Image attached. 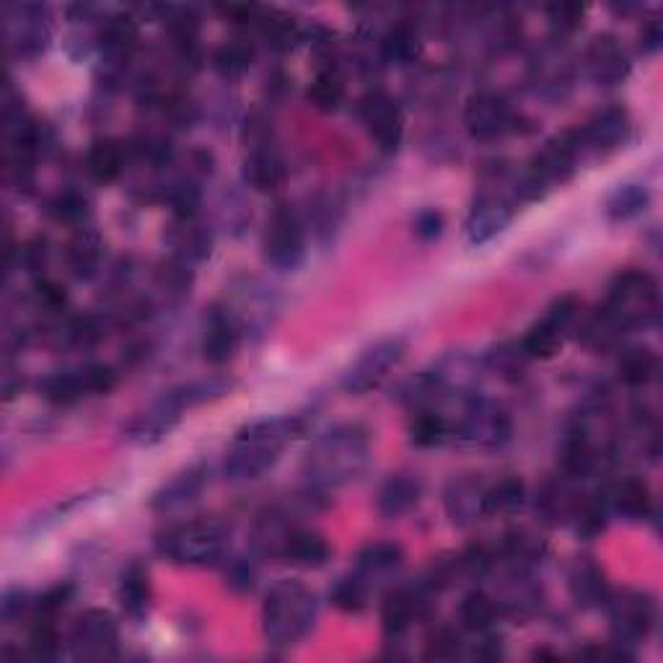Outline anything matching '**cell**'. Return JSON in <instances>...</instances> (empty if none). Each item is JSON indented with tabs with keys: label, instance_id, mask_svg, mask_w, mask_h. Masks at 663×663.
I'll list each match as a JSON object with an SVG mask.
<instances>
[{
	"label": "cell",
	"instance_id": "cell-17",
	"mask_svg": "<svg viewBox=\"0 0 663 663\" xmlns=\"http://www.w3.org/2000/svg\"><path fill=\"white\" fill-rule=\"evenodd\" d=\"M242 319H238L234 309L221 304L210 306L202 319V358L208 360L210 366L229 364L238 351V343H242Z\"/></svg>",
	"mask_w": 663,
	"mask_h": 663
},
{
	"label": "cell",
	"instance_id": "cell-54",
	"mask_svg": "<svg viewBox=\"0 0 663 663\" xmlns=\"http://www.w3.org/2000/svg\"><path fill=\"white\" fill-rule=\"evenodd\" d=\"M547 16H550V24L555 26L560 34H573L584 24L586 9L578 3H555L547 5Z\"/></svg>",
	"mask_w": 663,
	"mask_h": 663
},
{
	"label": "cell",
	"instance_id": "cell-45",
	"mask_svg": "<svg viewBox=\"0 0 663 663\" xmlns=\"http://www.w3.org/2000/svg\"><path fill=\"white\" fill-rule=\"evenodd\" d=\"M381 50H384V58L389 63L405 65L413 63L420 52V34L413 24H394L392 29L384 34V42H381Z\"/></svg>",
	"mask_w": 663,
	"mask_h": 663
},
{
	"label": "cell",
	"instance_id": "cell-27",
	"mask_svg": "<svg viewBox=\"0 0 663 663\" xmlns=\"http://www.w3.org/2000/svg\"><path fill=\"white\" fill-rule=\"evenodd\" d=\"M426 597L418 589H396L386 593L381 604V622H384L386 638H402L413 622L426 612Z\"/></svg>",
	"mask_w": 663,
	"mask_h": 663
},
{
	"label": "cell",
	"instance_id": "cell-18",
	"mask_svg": "<svg viewBox=\"0 0 663 663\" xmlns=\"http://www.w3.org/2000/svg\"><path fill=\"white\" fill-rule=\"evenodd\" d=\"M464 125L475 140H498L516 125V114L501 94L480 91L469 97L464 109Z\"/></svg>",
	"mask_w": 663,
	"mask_h": 663
},
{
	"label": "cell",
	"instance_id": "cell-57",
	"mask_svg": "<svg viewBox=\"0 0 663 663\" xmlns=\"http://www.w3.org/2000/svg\"><path fill=\"white\" fill-rule=\"evenodd\" d=\"M524 360H529L518 345H501L498 351L490 353L488 366L498 373H518L524 368Z\"/></svg>",
	"mask_w": 663,
	"mask_h": 663
},
{
	"label": "cell",
	"instance_id": "cell-56",
	"mask_svg": "<svg viewBox=\"0 0 663 663\" xmlns=\"http://www.w3.org/2000/svg\"><path fill=\"white\" fill-rule=\"evenodd\" d=\"M73 599V586L71 584H58L52 589H47L42 597L37 599V617H50L54 619L60 612L71 604Z\"/></svg>",
	"mask_w": 663,
	"mask_h": 663
},
{
	"label": "cell",
	"instance_id": "cell-51",
	"mask_svg": "<svg viewBox=\"0 0 663 663\" xmlns=\"http://www.w3.org/2000/svg\"><path fill=\"white\" fill-rule=\"evenodd\" d=\"M105 321L97 314H86V317H75L67 324V343L78 351H88V347H97L105 340Z\"/></svg>",
	"mask_w": 663,
	"mask_h": 663
},
{
	"label": "cell",
	"instance_id": "cell-19",
	"mask_svg": "<svg viewBox=\"0 0 663 663\" xmlns=\"http://www.w3.org/2000/svg\"><path fill=\"white\" fill-rule=\"evenodd\" d=\"M163 242L172 249V257L195 265L210 257L213 251V229L202 221L200 213L195 216H172L163 231Z\"/></svg>",
	"mask_w": 663,
	"mask_h": 663
},
{
	"label": "cell",
	"instance_id": "cell-13",
	"mask_svg": "<svg viewBox=\"0 0 663 663\" xmlns=\"http://www.w3.org/2000/svg\"><path fill=\"white\" fill-rule=\"evenodd\" d=\"M135 45H138V22L130 13L107 19L99 34V75L107 84H114L125 75Z\"/></svg>",
	"mask_w": 663,
	"mask_h": 663
},
{
	"label": "cell",
	"instance_id": "cell-26",
	"mask_svg": "<svg viewBox=\"0 0 663 663\" xmlns=\"http://www.w3.org/2000/svg\"><path fill=\"white\" fill-rule=\"evenodd\" d=\"M205 482H208V467H205V464H193V467L174 475L169 482H163L161 488L150 495V508L163 511V514L182 508V505L193 503L195 498L200 495Z\"/></svg>",
	"mask_w": 663,
	"mask_h": 663
},
{
	"label": "cell",
	"instance_id": "cell-10",
	"mask_svg": "<svg viewBox=\"0 0 663 663\" xmlns=\"http://www.w3.org/2000/svg\"><path fill=\"white\" fill-rule=\"evenodd\" d=\"M3 37L9 52L16 58H39L50 45V9L39 3L5 5Z\"/></svg>",
	"mask_w": 663,
	"mask_h": 663
},
{
	"label": "cell",
	"instance_id": "cell-40",
	"mask_svg": "<svg viewBox=\"0 0 663 663\" xmlns=\"http://www.w3.org/2000/svg\"><path fill=\"white\" fill-rule=\"evenodd\" d=\"M498 619V601L484 591H469L459 604V622L464 630L488 635Z\"/></svg>",
	"mask_w": 663,
	"mask_h": 663
},
{
	"label": "cell",
	"instance_id": "cell-12",
	"mask_svg": "<svg viewBox=\"0 0 663 663\" xmlns=\"http://www.w3.org/2000/svg\"><path fill=\"white\" fill-rule=\"evenodd\" d=\"M407 351L405 337H386L379 343L366 347L355 364L347 368L343 376V389L347 394H366L371 392L386 379V373L400 364L402 355Z\"/></svg>",
	"mask_w": 663,
	"mask_h": 663
},
{
	"label": "cell",
	"instance_id": "cell-20",
	"mask_svg": "<svg viewBox=\"0 0 663 663\" xmlns=\"http://www.w3.org/2000/svg\"><path fill=\"white\" fill-rule=\"evenodd\" d=\"M514 202L505 195L498 193H480L477 200L471 202V210L467 216V238L469 244L482 246L501 236L508 223L514 221Z\"/></svg>",
	"mask_w": 663,
	"mask_h": 663
},
{
	"label": "cell",
	"instance_id": "cell-59",
	"mask_svg": "<svg viewBox=\"0 0 663 663\" xmlns=\"http://www.w3.org/2000/svg\"><path fill=\"white\" fill-rule=\"evenodd\" d=\"M443 225H446V221H443V216L439 213L435 208H428L422 210V213H418V218H415L413 229H415V236L420 238V242H435V238H441L443 234Z\"/></svg>",
	"mask_w": 663,
	"mask_h": 663
},
{
	"label": "cell",
	"instance_id": "cell-39",
	"mask_svg": "<svg viewBox=\"0 0 663 663\" xmlns=\"http://www.w3.org/2000/svg\"><path fill=\"white\" fill-rule=\"evenodd\" d=\"M251 63H255V45L249 39H229L213 52V67L216 73L225 81L242 78V75L249 71Z\"/></svg>",
	"mask_w": 663,
	"mask_h": 663
},
{
	"label": "cell",
	"instance_id": "cell-1",
	"mask_svg": "<svg viewBox=\"0 0 663 663\" xmlns=\"http://www.w3.org/2000/svg\"><path fill=\"white\" fill-rule=\"evenodd\" d=\"M304 430V420L296 415L262 418L244 426L231 441L223 459V475L231 482H249L275 467L285 446L296 441Z\"/></svg>",
	"mask_w": 663,
	"mask_h": 663
},
{
	"label": "cell",
	"instance_id": "cell-47",
	"mask_svg": "<svg viewBox=\"0 0 663 663\" xmlns=\"http://www.w3.org/2000/svg\"><path fill=\"white\" fill-rule=\"evenodd\" d=\"M309 101L321 112H334L345 101V81L334 67L319 71L309 86Z\"/></svg>",
	"mask_w": 663,
	"mask_h": 663
},
{
	"label": "cell",
	"instance_id": "cell-5",
	"mask_svg": "<svg viewBox=\"0 0 663 663\" xmlns=\"http://www.w3.org/2000/svg\"><path fill=\"white\" fill-rule=\"evenodd\" d=\"M229 547V529L221 521H187L176 524L156 539V550L161 557L176 565H208L223 557Z\"/></svg>",
	"mask_w": 663,
	"mask_h": 663
},
{
	"label": "cell",
	"instance_id": "cell-64",
	"mask_svg": "<svg viewBox=\"0 0 663 663\" xmlns=\"http://www.w3.org/2000/svg\"><path fill=\"white\" fill-rule=\"evenodd\" d=\"M661 39H663L661 24L659 22H648L646 29H642V34H640V47L646 52H655L661 47Z\"/></svg>",
	"mask_w": 663,
	"mask_h": 663
},
{
	"label": "cell",
	"instance_id": "cell-21",
	"mask_svg": "<svg viewBox=\"0 0 663 663\" xmlns=\"http://www.w3.org/2000/svg\"><path fill=\"white\" fill-rule=\"evenodd\" d=\"M586 71L599 86H617L630 75V54L614 34H597L586 47Z\"/></svg>",
	"mask_w": 663,
	"mask_h": 663
},
{
	"label": "cell",
	"instance_id": "cell-8",
	"mask_svg": "<svg viewBox=\"0 0 663 663\" xmlns=\"http://www.w3.org/2000/svg\"><path fill=\"white\" fill-rule=\"evenodd\" d=\"M511 433H514V422L508 409L477 394L464 402L459 420L451 426V435L477 449H501L511 441Z\"/></svg>",
	"mask_w": 663,
	"mask_h": 663
},
{
	"label": "cell",
	"instance_id": "cell-55",
	"mask_svg": "<svg viewBox=\"0 0 663 663\" xmlns=\"http://www.w3.org/2000/svg\"><path fill=\"white\" fill-rule=\"evenodd\" d=\"M311 223L314 231L321 236H332L334 229L340 225V205L332 197H319L311 208Z\"/></svg>",
	"mask_w": 663,
	"mask_h": 663
},
{
	"label": "cell",
	"instance_id": "cell-46",
	"mask_svg": "<svg viewBox=\"0 0 663 663\" xmlns=\"http://www.w3.org/2000/svg\"><path fill=\"white\" fill-rule=\"evenodd\" d=\"M405 560V552H402L400 544L394 542H376L368 544L360 550L358 555V570L360 576L371 578V576H384V573H392L402 565Z\"/></svg>",
	"mask_w": 663,
	"mask_h": 663
},
{
	"label": "cell",
	"instance_id": "cell-49",
	"mask_svg": "<svg viewBox=\"0 0 663 663\" xmlns=\"http://www.w3.org/2000/svg\"><path fill=\"white\" fill-rule=\"evenodd\" d=\"M330 601L337 606L340 612L345 614H358L366 610L368 604V584L366 576H345L334 584V589L330 591Z\"/></svg>",
	"mask_w": 663,
	"mask_h": 663
},
{
	"label": "cell",
	"instance_id": "cell-9",
	"mask_svg": "<svg viewBox=\"0 0 663 663\" xmlns=\"http://www.w3.org/2000/svg\"><path fill=\"white\" fill-rule=\"evenodd\" d=\"M262 255L270 268L293 272L306 259V231L296 210L288 202H278L268 216L262 234Z\"/></svg>",
	"mask_w": 663,
	"mask_h": 663
},
{
	"label": "cell",
	"instance_id": "cell-30",
	"mask_svg": "<svg viewBox=\"0 0 663 663\" xmlns=\"http://www.w3.org/2000/svg\"><path fill=\"white\" fill-rule=\"evenodd\" d=\"M118 599L127 619L143 622L150 610V578L140 563L127 565L120 576Z\"/></svg>",
	"mask_w": 663,
	"mask_h": 663
},
{
	"label": "cell",
	"instance_id": "cell-32",
	"mask_svg": "<svg viewBox=\"0 0 663 663\" xmlns=\"http://www.w3.org/2000/svg\"><path fill=\"white\" fill-rule=\"evenodd\" d=\"M39 394H42L50 405H58V407L75 405V402H81L84 396H94L86 368L47 376L42 384H39Z\"/></svg>",
	"mask_w": 663,
	"mask_h": 663
},
{
	"label": "cell",
	"instance_id": "cell-33",
	"mask_svg": "<svg viewBox=\"0 0 663 663\" xmlns=\"http://www.w3.org/2000/svg\"><path fill=\"white\" fill-rule=\"evenodd\" d=\"M127 154L122 148L120 140L112 138H101L94 140L91 148L86 154V172L91 174V180H97L99 184H109L114 180H120V174L125 172Z\"/></svg>",
	"mask_w": 663,
	"mask_h": 663
},
{
	"label": "cell",
	"instance_id": "cell-43",
	"mask_svg": "<svg viewBox=\"0 0 663 663\" xmlns=\"http://www.w3.org/2000/svg\"><path fill=\"white\" fill-rule=\"evenodd\" d=\"M593 467H597V449L589 439L586 430H576L565 439L563 446V469L570 480H580V477H589Z\"/></svg>",
	"mask_w": 663,
	"mask_h": 663
},
{
	"label": "cell",
	"instance_id": "cell-63",
	"mask_svg": "<svg viewBox=\"0 0 663 663\" xmlns=\"http://www.w3.org/2000/svg\"><path fill=\"white\" fill-rule=\"evenodd\" d=\"M26 606H29V601H26V591H22V589H9V591L3 593V619L5 622L22 619V614L26 612Z\"/></svg>",
	"mask_w": 663,
	"mask_h": 663
},
{
	"label": "cell",
	"instance_id": "cell-36",
	"mask_svg": "<svg viewBox=\"0 0 663 663\" xmlns=\"http://www.w3.org/2000/svg\"><path fill=\"white\" fill-rule=\"evenodd\" d=\"M65 259H67V268L73 270L75 278H91L94 272H97L101 259L99 236L94 234L88 225H81V229L75 231V236L67 242Z\"/></svg>",
	"mask_w": 663,
	"mask_h": 663
},
{
	"label": "cell",
	"instance_id": "cell-42",
	"mask_svg": "<svg viewBox=\"0 0 663 663\" xmlns=\"http://www.w3.org/2000/svg\"><path fill=\"white\" fill-rule=\"evenodd\" d=\"M526 503V484L521 477H503L484 492V511L492 516H514Z\"/></svg>",
	"mask_w": 663,
	"mask_h": 663
},
{
	"label": "cell",
	"instance_id": "cell-52",
	"mask_svg": "<svg viewBox=\"0 0 663 663\" xmlns=\"http://www.w3.org/2000/svg\"><path fill=\"white\" fill-rule=\"evenodd\" d=\"M50 216L54 218V221L71 223V225H75V229H81V225H84L86 218H88L86 197L73 193V189H67V193H60L58 197H52Z\"/></svg>",
	"mask_w": 663,
	"mask_h": 663
},
{
	"label": "cell",
	"instance_id": "cell-41",
	"mask_svg": "<svg viewBox=\"0 0 663 663\" xmlns=\"http://www.w3.org/2000/svg\"><path fill=\"white\" fill-rule=\"evenodd\" d=\"M655 371H659V355L651 347H627L619 355L617 373L619 381L627 386H646L651 384Z\"/></svg>",
	"mask_w": 663,
	"mask_h": 663
},
{
	"label": "cell",
	"instance_id": "cell-58",
	"mask_svg": "<svg viewBox=\"0 0 663 663\" xmlns=\"http://www.w3.org/2000/svg\"><path fill=\"white\" fill-rule=\"evenodd\" d=\"M462 651V638L456 630L441 627L428 642V659H456Z\"/></svg>",
	"mask_w": 663,
	"mask_h": 663
},
{
	"label": "cell",
	"instance_id": "cell-15",
	"mask_svg": "<svg viewBox=\"0 0 663 663\" xmlns=\"http://www.w3.org/2000/svg\"><path fill=\"white\" fill-rule=\"evenodd\" d=\"M576 314H578L576 298L573 296L557 298L555 304L550 306V311L544 314V319L537 321V324L524 334L521 345L518 347H521V353L526 355V358L547 360V358H552V355H557L560 347H563L565 332L570 330Z\"/></svg>",
	"mask_w": 663,
	"mask_h": 663
},
{
	"label": "cell",
	"instance_id": "cell-11",
	"mask_svg": "<svg viewBox=\"0 0 663 663\" xmlns=\"http://www.w3.org/2000/svg\"><path fill=\"white\" fill-rule=\"evenodd\" d=\"M71 646L75 659L107 661L120 651V627L112 612L86 610L75 619Z\"/></svg>",
	"mask_w": 663,
	"mask_h": 663
},
{
	"label": "cell",
	"instance_id": "cell-23",
	"mask_svg": "<svg viewBox=\"0 0 663 663\" xmlns=\"http://www.w3.org/2000/svg\"><path fill=\"white\" fill-rule=\"evenodd\" d=\"M484 492H488V488H484L477 477H454V480L446 484V490H443V508H446L451 524L464 529V526L480 521V518L488 514V511H484Z\"/></svg>",
	"mask_w": 663,
	"mask_h": 663
},
{
	"label": "cell",
	"instance_id": "cell-3",
	"mask_svg": "<svg viewBox=\"0 0 663 663\" xmlns=\"http://www.w3.org/2000/svg\"><path fill=\"white\" fill-rule=\"evenodd\" d=\"M317 597L298 580H278L262 604V633L272 648H291L311 633Z\"/></svg>",
	"mask_w": 663,
	"mask_h": 663
},
{
	"label": "cell",
	"instance_id": "cell-4",
	"mask_svg": "<svg viewBox=\"0 0 663 663\" xmlns=\"http://www.w3.org/2000/svg\"><path fill=\"white\" fill-rule=\"evenodd\" d=\"M601 311L622 334L653 324L661 311L659 280L646 270H622L612 280Z\"/></svg>",
	"mask_w": 663,
	"mask_h": 663
},
{
	"label": "cell",
	"instance_id": "cell-34",
	"mask_svg": "<svg viewBox=\"0 0 663 663\" xmlns=\"http://www.w3.org/2000/svg\"><path fill=\"white\" fill-rule=\"evenodd\" d=\"M236 381L229 379V376H210V379H197L189 381V384L174 386L169 389V396L180 405L182 409H193V407H202L210 405V402L223 400L225 394L234 392Z\"/></svg>",
	"mask_w": 663,
	"mask_h": 663
},
{
	"label": "cell",
	"instance_id": "cell-31",
	"mask_svg": "<svg viewBox=\"0 0 663 663\" xmlns=\"http://www.w3.org/2000/svg\"><path fill=\"white\" fill-rule=\"evenodd\" d=\"M610 508L627 521H646L653 514L651 488L640 477H627L610 495Z\"/></svg>",
	"mask_w": 663,
	"mask_h": 663
},
{
	"label": "cell",
	"instance_id": "cell-61",
	"mask_svg": "<svg viewBox=\"0 0 663 663\" xmlns=\"http://www.w3.org/2000/svg\"><path fill=\"white\" fill-rule=\"evenodd\" d=\"M22 262L29 272H42L47 262V242L42 236H34L22 246Z\"/></svg>",
	"mask_w": 663,
	"mask_h": 663
},
{
	"label": "cell",
	"instance_id": "cell-29",
	"mask_svg": "<svg viewBox=\"0 0 663 663\" xmlns=\"http://www.w3.org/2000/svg\"><path fill=\"white\" fill-rule=\"evenodd\" d=\"M280 557L300 567H321L332 557V547L317 531L291 529L280 547Z\"/></svg>",
	"mask_w": 663,
	"mask_h": 663
},
{
	"label": "cell",
	"instance_id": "cell-2",
	"mask_svg": "<svg viewBox=\"0 0 663 663\" xmlns=\"http://www.w3.org/2000/svg\"><path fill=\"white\" fill-rule=\"evenodd\" d=\"M371 459V435L358 422H345L319 435L306 456V475L321 490L343 488L364 475Z\"/></svg>",
	"mask_w": 663,
	"mask_h": 663
},
{
	"label": "cell",
	"instance_id": "cell-24",
	"mask_svg": "<svg viewBox=\"0 0 663 663\" xmlns=\"http://www.w3.org/2000/svg\"><path fill=\"white\" fill-rule=\"evenodd\" d=\"M630 114L622 107H606L599 114L586 122L584 127L576 130L580 150L597 148V150H612L619 148L622 143L630 135Z\"/></svg>",
	"mask_w": 663,
	"mask_h": 663
},
{
	"label": "cell",
	"instance_id": "cell-60",
	"mask_svg": "<svg viewBox=\"0 0 663 663\" xmlns=\"http://www.w3.org/2000/svg\"><path fill=\"white\" fill-rule=\"evenodd\" d=\"M34 291H37L39 304H45L47 309H52V311H60L67 304V293L63 285L58 283V280H50V278L37 280Z\"/></svg>",
	"mask_w": 663,
	"mask_h": 663
},
{
	"label": "cell",
	"instance_id": "cell-22",
	"mask_svg": "<svg viewBox=\"0 0 663 663\" xmlns=\"http://www.w3.org/2000/svg\"><path fill=\"white\" fill-rule=\"evenodd\" d=\"M182 413L184 409L163 392L154 405H148L130 420V426L125 428V439L135 443V446H154V443L163 441L172 433L176 422L182 420Z\"/></svg>",
	"mask_w": 663,
	"mask_h": 663
},
{
	"label": "cell",
	"instance_id": "cell-44",
	"mask_svg": "<svg viewBox=\"0 0 663 663\" xmlns=\"http://www.w3.org/2000/svg\"><path fill=\"white\" fill-rule=\"evenodd\" d=\"M580 498L570 490L567 482H547L542 495H539L537 511L542 514L550 524H560L565 518H573L578 508Z\"/></svg>",
	"mask_w": 663,
	"mask_h": 663
},
{
	"label": "cell",
	"instance_id": "cell-37",
	"mask_svg": "<svg viewBox=\"0 0 663 663\" xmlns=\"http://www.w3.org/2000/svg\"><path fill=\"white\" fill-rule=\"evenodd\" d=\"M154 278H156V288L167 296V300H172V304H180V300L187 298L195 283L193 265L184 262L180 257L163 259L159 268H156Z\"/></svg>",
	"mask_w": 663,
	"mask_h": 663
},
{
	"label": "cell",
	"instance_id": "cell-62",
	"mask_svg": "<svg viewBox=\"0 0 663 663\" xmlns=\"http://www.w3.org/2000/svg\"><path fill=\"white\" fill-rule=\"evenodd\" d=\"M225 584L234 591H249L255 586V567L246 560H234L229 570H225Z\"/></svg>",
	"mask_w": 663,
	"mask_h": 663
},
{
	"label": "cell",
	"instance_id": "cell-48",
	"mask_svg": "<svg viewBox=\"0 0 663 663\" xmlns=\"http://www.w3.org/2000/svg\"><path fill=\"white\" fill-rule=\"evenodd\" d=\"M167 26L182 52H193L200 39V16L195 9H167Z\"/></svg>",
	"mask_w": 663,
	"mask_h": 663
},
{
	"label": "cell",
	"instance_id": "cell-53",
	"mask_svg": "<svg viewBox=\"0 0 663 663\" xmlns=\"http://www.w3.org/2000/svg\"><path fill=\"white\" fill-rule=\"evenodd\" d=\"M29 651L37 659H54L60 651V638L54 619L50 617H34V627L29 633Z\"/></svg>",
	"mask_w": 663,
	"mask_h": 663
},
{
	"label": "cell",
	"instance_id": "cell-7",
	"mask_svg": "<svg viewBox=\"0 0 663 663\" xmlns=\"http://www.w3.org/2000/svg\"><path fill=\"white\" fill-rule=\"evenodd\" d=\"M244 182L257 193H275L285 182V161L272 140L270 120L255 112L244 125Z\"/></svg>",
	"mask_w": 663,
	"mask_h": 663
},
{
	"label": "cell",
	"instance_id": "cell-28",
	"mask_svg": "<svg viewBox=\"0 0 663 663\" xmlns=\"http://www.w3.org/2000/svg\"><path fill=\"white\" fill-rule=\"evenodd\" d=\"M420 495L422 482L418 475H409V471L392 475L379 492V514L384 518L405 516L420 503Z\"/></svg>",
	"mask_w": 663,
	"mask_h": 663
},
{
	"label": "cell",
	"instance_id": "cell-35",
	"mask_svg": "<svg viewBox=\"0 0 663 663\" xmlns=\"http://www.w3.org/2000/svg\"><path fill=\"white\" fill-rule=\"evenodd\" d=\"M648 205H651V193H648L646 184L627 182L612 189L604 200V213L612 223H625L646 213Z\"/></svg>",
	"mask_w": 663,
	"mask_h": 663
},
{
	"label": "cell",
	"instance_id": "cell-14",
	"mask_svg": "<svg viewBox=\"0 0 663 663\" xmlns=\"http://www.w3.org/2000/svg\"><path fill=\"white\" fill-rule=\"evenodd\" d=\"M604 606L610 610L614 640L622 646H633L651 633L655 622V601L648 593L622 591L614 597L610 593Z\"/></svg>",
	"mask_w": 663,
	"mask_h": 663
},
{
	"label": "cell",
	"instance_id": "cell-38",
	"mask_svg": "<svg viewBox=\"0 0 663 663\" xmlns=\"http://www.w3.org/2000/svg\"><path fill=\"white\" fill-rule=\"evenodd\" d=\"M409 443L418 449H435L451 439V422L435 413L433 407L415 409V418L409 420Z\"/></svg>",
	"mask_w": 663,
	"mask_h": 663
},
{
	"label": "cell",
	"instance_id": "cell-16",
	"mask_svg": "<svg viewBox=\"0 0 663 663\" xmlns=\"http://www.w3.org/2000/svg\"><path fill=\"white\" fill-rule=\"evenodd\" d=\"M358 114L364 122L368 135L379 143L381 150L394 154L402 146L405 138V118H402V109L396 105L394 97H389L386 91H368L364 99L358 101Z\"/></svg>",
	"mask_w": 663,
	"mask_h": 663
},
{
	"label": "cell",
	"instance_id": "cell-6",
	"mask_svg": "<svg viewBox=\"0 0 663 663\" xmlns=\"http://www.w3.org/2000/svg\"><path fill=\"white\" fill-rule=\"evenodd\" d=\"M580 143L576 133L557 135L547 140L544 148L531 159L529 169L516 182V195L521 200H542L555 184H563L576 172Z\"/></svg>",
	"mask_w": 663,
	"mask_h": 663
},
{
	"label": "cell",
	"instance_id": "cell-50",
	"mask_svg": "<svg viewBox=\"0 0 663 663\" xmlns=\"http://www.w3.org/2000/svg\"><path fill=\"white\" fill-rule=\"evenodd\" d=\"M606 516H610V501H604V498H586V501H578L576 514H573L578 524V535L584 537H597L599 531H604Z\"/></svg>",
	"mask_w": 663,
	"mask_h": 663
},
{
	"label": "cell",
	"instance_id": "cell-25",
	"mask_svg": "<svg viewBox=\"0 0 663 663\" xmlns=\"http://www.w3.org/2000/svg\"><path fill=\"white\" fill-rule=\"evenodd\" d=\"M567 589L580 610H599L610 599L604 570L591 557H578L567 573Z\"/></svg>",
	"mask_w": 663,
	"mask_h": 663
}]
</instances>
